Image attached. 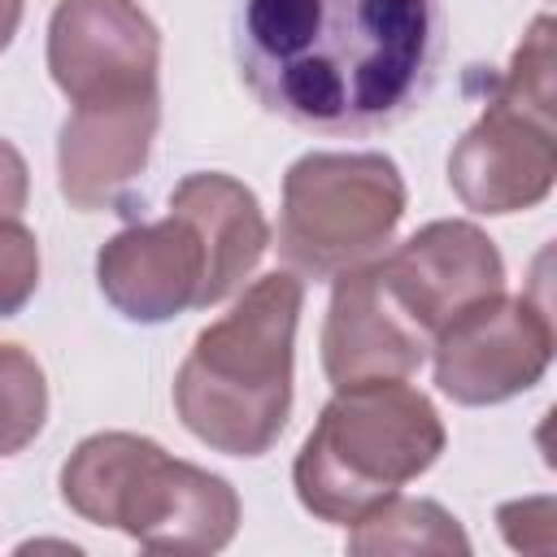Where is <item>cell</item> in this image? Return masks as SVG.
Here are the masks:
<instances>
[{
	"mask_svg": "<svg viewBox=\"0 0 557 557\" xmlns=\"http://www.w3.org/2000/svg\"><path fill=\"white\" fill-rule=\"evenodd\" d=\"M444 57L440 0H239L235 65L261 109L313 135L405 122Z\"/></svg>",
	"mask_w": 557,
	"mask_h": 557,
	"instance_id": "1",
	"label": "cell"
},
{
	"mask_svg": "<svg viewBox=\"0 0 557 557\" xmlns=\"http://www.w3.org/2000/svg\"><path fill=\"white\" fill-rule=\"evenodd\" d=\"M305 283L292 270L257 278L226 318L209 322L174 374L183 426L226 457H261L292 413V357Z\"/></svg>",
	"mask_w": 557,
	"mask_h": 557,
	"instance_id": "2",
	"label": "cell"
},
{
	"mask_svg": "<svg viewBox=\"0 0 557 557\" xmlns=\"http://www.w3.org/2000/svg\"><path fill=\"white\" fill-rule=\"evenodd\" d=\"M444 453L435 405L405 379L335 387L296 453L300 505L331 527L361 522L374 505L426 474Z\"/></svg>",
	"mask_w": 557,
	"mask_h": 557,
	"instance_id": "3",
	"label": "cell"
},
{
	"mask_svg": "<svg viewBox=\"0 0 557 557\" xmlns=\"http://www.w3.org/2000/svg\"><path fill=\"white\" fill-rule=\"evenodd\" d=\"M61 500L152 553H218L239 531V496L222 474L135 431L87 435L61 466Z\"/></svg>",
	"mask_w": 557,
	"mask_h": 557,
	"instance_id": "4",
	"label": "cell"
},
{
	"mask_svg": "<svg viewBox=\"0 0 557 557\" xmlns=\"http://www.w3.org/2000/svg\"><path fill=\"white\" fill-rule=\"evenodd\" d=\"M405 178L383 152H305L283 174L278 257L292 274L335 278L396 235Z\"/></svg>",
	"mask_w": 557,
	"mask_h": 557,
	"instance_id": "5",
	"label": "cell"
},
{
	"mask_svg": "<svg viewBox=\"0 0 557 557\" xmlns=\"http://www.w3.org/2000/svg\"><path fill=\"white\" fill-rule=\"evenodd\" d=\"M435 383L457 405H500L531 392L553 361V318L531 296L492 292L435 339Z\"/></svg>",
	"mask_w": 557,
	"mask_h": 557,
	"instance_id": "6",
	"label": "cell"
},
{
	"mask_svg": "<svg viewBox=\"0 0 557 557\" xmlns=\"http://www.w3.org/2000/svg\"><path fill=\"white\" fill-rule=\"evenodd\" d=\"M448 183L466 209L487 218L535 209L557 183L553 109L492 91L483 117L448 157Z\"/></svg>",
	"mask_w": 557,
	"mask_h": 557,
	"instance_id": "7",
	"label": "cell"
},
{
	"mask_svg": "<svg viewBox=\"0 0 557 557\" xmlns=\"http://www.w3.org/2000/svg\"><path fill=\"white\" fill-rule=\"evenodd\" d=\"M161 30L139 0H57L48 22V74L70 104L157 87Z\"/></svg>",
	"mask_w": 557,
	"mask_h": 557,
	"instance_id": "8",
	"label": "cell"
},
{
	"mask_svg": "<svg viewBox=\"0 0 557 557\" xmlns=\"http://www.w3.org/2000/svg\"><path fill=\"white\" fill-rule=\"evenodd\" d=\"M161 126V91L131 87L78 100L61 122L57 139V183L61 196L83 209H109L148 165Z\"/></svg>",
	"mask_w": 557,
	"mask_h": 557,
	"instance_id": "9",
	"label": "cell"
},
{
	"mask_svg": "<svg viewBox=\"0 0 557 557\" xmlns=\"http://www.w3.org/2000/svg\"><path fill=\"white\" fill-rule=\"evenodd\" d=\"M374 265L387 292L396 296V305L431 339L474 300L505 292V261L496 244L474 222L461 218L426 222Z\"/></svg>",
	"mask_w": 557,
	"mask_h": 557,
	"instance_id": "10",
	"label": "cell"
},
{
	"mask_svg": "<svg viewBox=\"0 0 557 557\" xmlns=\"http://www.w3.org/2000/svg\"><path fill=\"white\" fill-rule=\"evenodd\" d=\"M96 283L104 300L131 322H170L187 309H205L209 257L196 226L183 213L117 231L96 252Z\"/></svg>",
	"mask_w": 557,
	"mask_h": 557,
	"instance_id": "11",
	"label": "cell"
},
{
	"mask_svg": "<svg viewBox=\"0 0 557 557\" xmlns=\"http://www.w3.org/2000/svg\"><path fill=\"white\" fill-rule=\"evenodd\" d=\"M431 352V335L396 305L374 261L335 274L322 322V370L331 387L409 379Z\"/></svg>",
	"mask_w": 557,
	"mask_h": 557,
	"instance_id": "12",
	"label": "cell"
},
{
	"mask_svg": "<svg viewBox=\"0 0 557 557\" xmlns=\"http://www.w3.org/2000/svg\"><path fill=\"white\" fill-rule=\"evenodd\" d=\"M170 209L183 213L209 257V283H205V309L226 300L244 278L257 270L261 252L270 248V226L257 205V196L218 170H196L170 191Z\"/></svg>",
	"mask_w": 557,
	"mask_h": 557,
	"instance_id": "13",
	"label": "cell"
},
{
	"mask_svg": "<svg viewBox=\"0 0 557 557\" xmlns=\"http://www.w3.org/2000/svg\"><path fill=\"white\" fill-rule=\"evenodd\" d=\"M348 553L383 557V553H470L461 522L426 496H387L348 531Z\"/></svg>",
	"mask_w": 557,
	"mask_h": 557,
	"instance_id": "14",
	"label": "cell"
},
{
	"mask_svg": "<svg viewBox=\"0 0 557 557\" xmlns=\"http://www.w3.org/2000/svg\"><path fill=\"white\" fill-rule=\"evenodd\" d=\"M48 418V383L22 344H0V457L22 453Z\"/></svg>",
	"mask_w": 557,
	"mask_h": 557,
	"instance_id": "15",
	"label": "cell"
},
{
	"mask_svg": "<svg viewBox=\"0 0 557 557\" xmlns=\"http://www.w3.org/2000/svg\"><path fill=\"white\" fill-rule=\"evenodd\" d=\"M39 287V244L17 218H0V318H17Z\"/></svg>",
	"mask_w": 557,
	"mask_h": 557,
	"instance_id": "16",
	"label": "cell"
},
{
	"mask_svg": "<svg viewBox=\"0 0 557 557\" xmlns=\"http://www.w3.org/2000/svg\"><path fill=\"white\" fill-rule=\"evenodd\" d=\"M496 522L518 553H553L557 544V505L553 496H531V500H509L496 509Z\"/></svg>",
	"mask_w": 557,
	"mask_h": 557,
	"instance_id": "17",
	"label": "cell"
},
{
	"mask_svg": "<svg viewBox=\"0 0 557 557\" xmlns=\"http://www.w3.org/2000/svg\"><path fill=\"white\" fill-rule=\"evenodd\" d=\"M26 196H30L26 161L9 139H0V218H22Z\"/></svg>",
	"mask_w": 557,
	"mask_h": 557,
	"instance_id": "18",
	"label": "cell"
},
{
	"mask_svg": "<svg viewBox=\"0 0 557 557\" xmlns=\"http://www.w3.org/2000/svg\"><path fill=\"white\" fill-rule=\"evenodd\" d=\"M17 26H22V0H0V52L13 44Z\"/></svg>",
	"mask_w": 557,
	"mask_h": 557,
	"instance_id": "19",
	"label": "cell"
}]
</instances>
